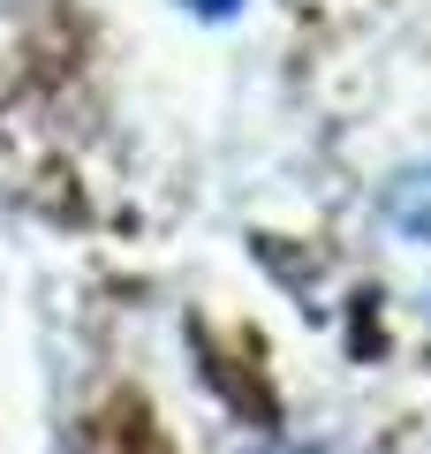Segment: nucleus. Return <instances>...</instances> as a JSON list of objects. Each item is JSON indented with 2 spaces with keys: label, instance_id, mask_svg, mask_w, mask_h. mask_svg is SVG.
Masks as SVG:
<instances>
[{
  "label": "nucleus",
  "instance_id": "nucleus-1",
  "mask_svg": "<svg viewBox=\"0 0 431 454\" xmlns=\"http://www.w3.org/2000/svg\"><path fill=\"white\" fill-rule=\"evenodd\" d=\"M379 250L394 265V280L409 295L431 303V167L424 175H401L379 205Z\"/></svg>",
  "mask_w": 431,
  "mask_h": 454
}]
</instances>
